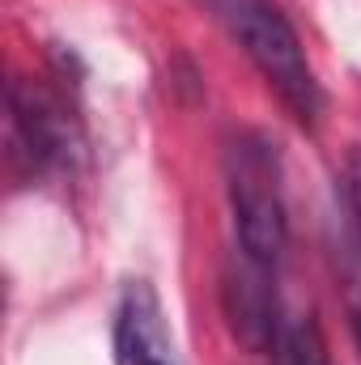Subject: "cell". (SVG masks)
Instances as JSON below:
<instances>
[{
  "label": "cell",
  "mask_w": 361,
  "mask_h": 365,
  "mask_svg": "<svg viewBox=\"0 0 361 365\" xmlns=\"http://www.w3.org/2000/svg\"><path fill=\"white\" fill-rule=\"evenodd\" d=\"M217 9H221L230 34L243 43L247 60L260 68V77L285 102V110L302 128H315L323 115V86H319L289 17L272 0H217Z\"/></svg>",
  "instance_id": "cell-1"
},
{
  "label": "cell",
  "mask_w": 361,
  "mask_h": 365,
  "mask_svg": "<svg viewBox=\"0 0 361 365\" xmlns=\"http://www.w3.org/2000/svg\"><path fill=\"white\" fill-rule=\"evenodd\" d=\"M225 179H230V208H234V230H238L243 255L272 268L289 238L276 145L260 132L238 136L225 153Z\"/></svg>",
  "instance_id": "cell-2"
},
{
  "label": "cell",
  "mask_w": 361,
  "mask_h": 365,
  "mask_svg": "<svg viewBox=\"0 0 361 365\" xmlns=\"http://www.w3.org/2000/svg\"><path fill=\"white\" fill-rule=\"evenodd\" d=\"M9 110H13V153L30 166V175H47L51 166H60L73 149V128L64 106L47 90H39L34 81H17L9 93Z\"/></svg>",
  "instance_id": "cell-3"
},
{
  "label": "cell",
  "mask_w": 361,
  "mask_h": 365,
  "mask_svg": "<svg viewBox=\"0 0 361 365\" xmlns=\"http://www.w3.org/2000/svg\"><path fill=\"white\" fill-rule=\"evenodd\" d=\"M115 365H179L162 302L149 280H132L115 310Z\"/></svg>",
  "instance_id": "cell-4"
},
{
  "label": "cell",
  "mask_w": 361,
  "mask_h": 365,
  "mask_svg": "<svg viewBox=\"0 0 361 365\" xmlns=\"http://www.w3.org/2000/svg\"><path fill=\"white\" fill-rule=\"evenodd\" d=\"M225 314H230V327H234L243 349L268 353L276 344V336H280V306H276L268 264H255V259L243 255V264L225 272Z\"/></svg>",
  "instance_id": "cell-5"
},
{
  "label": "cell",
  "mask_w": 361,
  "mask_h": 365,
  "mask_svg": "<svg viewBox=\"0 0 361 365\" xmlns=\"http://www.w3.org/2000/svg\"><path fill=\"white\" fill-rule=\"evenodd\" d=\"M280 365H327V344L319 336V323L310 314H298L293 323H280V336L272 344Z\"/></svg>",
  "instance_id": "cell-6"
},
{
  "label": "cell",
  "mask_w": 361,
  "mask_h": 365,
  "mask_svg": "<svg viewBox=\"0 0 361 365\" xmlns=\"http://www.w3.org/2000/svg\"><path fill=\"white\" fill-rule=\"evenodd\" d=\"M345 200H349L353 230H357V242H361V145H353L349 158H345Z\"/></svg>",
  "instance_id": "cell-7"
},
{
  "label": "cell",
  "mask_w": 361,
  "mask_h": 365,
  "mask_svg": "<svg viewBox=\"0 0 361 365\" xmlns=\"http://www.w3.org/2000/svg\"><path fill=\"white\" fill-rule=\"evenodd\" d=\"M353 336H357V349H361V302H357V310H353Z\"/></svg>",
  "instance_id": "cell-8"
}]
</instances>
